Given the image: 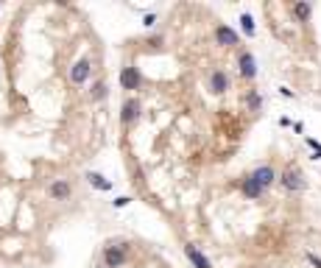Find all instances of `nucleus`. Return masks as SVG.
<instances>
[{
	"label": "nucleus",
	"instance_id": "7",
	"mask_svg": "<svg viewBox=\"0 0 321 268\" xmlns=\"http://www.w3.org/2000/svg\"><path fill=\"white\" fill-rule=\"evenodd\" d=\"M249 176L254 179V182H257V184H260L263 190H268V187H271V184H274V182L279 179V176H277V170H274L271 165H260V168H254V170H252Z\"/></svg>",
	"mask_w": 321,
	"mask_h": 268
},
{
	"label": "nucleus",
	"instance_id": "16",
	"mask_svg": "<svg viewBox=\"0 0 321 268\" xmlns=\"http://www.w3.org/2000/svg\"><path fill=\"white\" fill-rule=\"evenodd\" d=\"M240 25H243V34L246 36H254V20H252V14H240Z\"/></svg>",
	"mask_w": 321,
	"mask_h": 268
},
{
	"label": "nucleus",
	"instance_id": "20",
	"mask_svg": "<svg viewBox=\"0 0 321 268\" xmlns=\"http://www.w3.org/2000/svg\"><path fill=\"white\" fill-rule=\"evenodd\" d=\"M154 22H156V14H145V17H143V25H145V28H154Z\"/></svg>",
	"mask_w": 321,
	"mask_h": 268
},
{
	"label": "nucleus",
	"instance_id": "1",
	"mask_svg": "<svg viewBox=\"0 0 321 268\" xmlns=\"http://www.w3.org/2000/svg\"><path fill=\"white\" fill-rule=\"evenodd\" d=\"M89 76H92V62H89L87 56H84V59H78V62H73V65H70V73H67L70 84H76V87L87 84Z\"/></svg>",
	"mask_w": 321,
	"mask_h": 268
},
{
	"label": "nucleus",
	"instance_id": "11",
	"mask_svg": "<svg viewBox=\"0 0 321 268\" xmlns=\"http://www.w3.org/2000/svg\"><path fill=\"white\" fill-rule=\"evenodd\" d=\"M215 39H218V45H223V48H235V45L240 42L237 34H235L229 25H218V28H215Z\"/></svg>",
	"mask_w": 321,
	"mask_h": 268
},
{
	"label": "nucleus",
	"instance_id": "3",
	"mask_svg": "<svg viewBox=\"0 0 321 268\" xmlns=\"http://www.w3.org/2000/svg\"><path fill=\"white\" fill-rule=\"evenodd\" d=\"M118 81H120L123 89L134 92V89L143 87V73H140L134 65H126V67H120V76H118Z\"/></svg>",
	"mask_w": 321,
	"mask_h": 268
},
{
	"label": "nucleus",
	"instance_id": "21",
	"mask_svg": "<svg viewBox=\"0 0 321 268\" xmlns=\"http://www.w3.org/2000/svg\"><path fill=\"white\" fill-rule=\"evenodd\" d=\"M307 260H310V263H313L316 268H321V257H316L313 251H307Z\"/></svg>",
	"mask_w": 321,
	"mask_h": 268
},
{
	"label": "nucleus",
	"instance_id": "13",
	"mask_svg": "<svg viewBox=\"0 0 321 268\" xmlns=\"http://www.w3.org/2000/svg\"><path fill=\"white\" fill-rule=\"evenodd\" d=\"M240 190H243L246 199H260V196L266 193V190L260 187V184H257V182H254L252 176H243V182H240Z\"/></svg>",
	"mask_w": 321,
	"mask_h": 268
},
{
	"label": "nucleus",
	"instance_id": "9",
	"mask_svg": "<svg viewBox=\"0 0 321 268\" xmlns=\"http://www.w3.org/2000/svg\"><path fill=\"white\" fill-rule=\"evenodd\" d=\"M185 254H187V260H190V263H193L196 268H212V263L207 260V254L201 251L199 246L187 243V246H185Z\"/></svg>",
	"mask_w": 321,
	"mask_h": 268
},
{
	"label": "nucleus",
	"instance_id": "14",
	"mask_svg": "<svg viewBox=\"0 0 321 268\" xmlns=\"http://www.w3.org/2000/svg\"><path fill=\"white\" fill-rule=\"evenodd\" d=\"M106 95H109L106 81H103V78H101V81H95V84H92V89H89V100H92V103H98V100H103Z\"/></svg>",
	"mask_w": 321,
	"mask_h": 268
},
{
	"label": "nucleus",
	"instance_id": "15",
	"mask_svg": "<svg viewBox=\"0 0 321 268\" xmlns=\"http://www.w3.org/2000/svg\"><path fill=\"white\" fill-rule=\"evenodd\" d=\"M293 14H296L302 22H307L310 20V14H313V6L310 3H296V6H293Z\"/></svg>",
	"mask_w": 321,
	"mask_h": 268
},
{
	"label": "nucleus",
	"instance_id": "8",
	"mask_svg": "<svg viewBox=\"0 0 321 268\" xmlns=\"http://www.w3.org/2000/svg\"><path fill=\"white\" fill-rule=\"evenodd\" d=\"M84 179H87V184L89 187H95V190H101V193H109L115 184H112L109 179L103 176V173H98V170H87L84 173Z\"/></svg>",
	"mask_w": 321,
	"mask_h": 268
},
{
	"label": "nucleus",
	"instance_id": "22",
	"mask_svg": "<svg viewBox=\"0 0 321 268\" xmlns=\"http://www.w3.org/2000/svg\"><path fill=\"white\" fill-rule=\"evenodd\" d=\"M98 268H106V266H98Z\"/></svg>",
	"mask_w": 321,
	"mask_h": 268
},
{
	"label": "nucleus",
	"instance_id": "19",
	"mask_svg": "<svg viewBox=\"0 0 321 268\" xmlns=\"http://www.w3.org/2000/svg\"><path fill=\"white\" fill-rule=\"evenodd\" d=\"M307 145H310L313 151H316V156L321 159V143H319V140H313V137H307Z\"/></svg>",
	"mask_w": 321,
	"mask_h": 268
},
{
	"label": "nucleus",
	"instance_id": "10",
	"mask_svg": "<svg viewBox=\"0 0 321 268\" xmlns=\"http://www.w3.org/2000/svg\"><path fill=\"white\" fill-rule=\"evenodd\" d=\"M237 65H240V76H243V78H249V81H252V78L257 76V62H254V56L249 53V50H243V53H240Z\"/></svg>",
	"mask_w": 321,
	"mask_h": 268
},
{
	"label": "nucleus",
	"instance_id": "4",
	"mask_svg": "<svg viewBox=\"0 0 321 268\" xmlns=\"http://www.w3.org/2000/svg\"><path fill=\"white\" fill-rule=\"evenodd\" d=\"M279 182H282V187L290 190V193H299V190H304V176H302L299 168H285L282 170V176H279Z\"/></svg>",
	"mask_w": 321,
	"mask_h": 268
},
{
	"label": "nucleus",
	"instance_id": "17",
	"mask_svg": "<svg viewBox=\"0 0 321 268\" xmlns=\"http://www.w3.org/2000/svg\"><path fill=\"white\" fill-rule=\"evenodd\" d=\"M260 106H263V98H260V92H252V95H249V109L257 112Z\"/></svg>",
	"mask_w": 321,
	"mask_h": 268
},
{
	"label": "nucleus",
	"instance_id": "12",
	"mask_svg": "<svg viewBox=\"0 0 321 268\" xmlns=\"http://www.w3.org/2000/svg\"><path fill=\"white\" fill-rule=\"evenodd\" d=\"M210 89L212 92H226V89H229V76H226V70H212L210 73Z\"/></svg>",
	"mask_w": 321,
	"mask_h": 268
},
{
	"label": "nucleus",
	"instance_id": "18",
	"mask_svg": "<svg viewBox=\"0 0 321 268\" xmlns=\"http://www.w3.org/2000/svg\"><path fill=\"white\" fill-rule=\"evenodd\" d=\"M129 204H132V199H129V196H118V199L112 201V207H118V210H120V207H129Z\"/></svg>",
	"mask_w": 321,
	"mask_h": 268
},
{
	"label": "nucleus",
	"instance_id": "2",
	"mask_svg": "<svg viewBox=\"0 0 321 268\" xmlns=\"http://www.w3.org/2000/svg\"><path fill=\"white\" fill-rule=\"evenodd\" d=\"M129 263V251H126V246H115L109 243L103 249V266L106 268H123Z\"/></svg>",
	"mask_w": 321,
	"mask_h": 268
},
{
	"label": "nucleus",
	"instance_id": "5",
	"mask_svg": "<svg viewBox=\"0 0 321 268\" xmlns=\"http://www.w3.org/2000/svg\"><path fill=\"white\" fill-rule=\"evenodd\" d=\"M140 112H143V103H140V98H126L120 106V123L123 126H132L137 117H140Z\"/></svg>",
	"mask_w": 321,
	"mask_h": 268
},
{
	"label": "nucleus",
	"instance_id": "6",
	"mask_svg": "<svg viewBox=\"0 0 321 268\" xmlns=\"http://www.w3.org/2000/svg\"><path fill=\"white\" fill-rule=\"evenodd\" d=\"M70 196H73V184H70V179H53V182L48 184V199L67 201Z\"/></svg>",
	"mask_w": 321,
	"mask_h": 268
}]
</instances>
